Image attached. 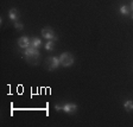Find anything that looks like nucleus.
Here are the masks:
<instances>
[{
    "label": "nucleus",
    "mask_w": 133,
    "mask_h": 127,
    "mask_svg": "<svg viewBox=\"0 0 133 127\" xmlns=\"http://www.w3.org/2000/svg\"><path fill=\"white\" fill-rule=\"evenodd\" d=\"M132 19H133V13H132Z\"/></svg>",
    "instance_id": "14"
},
{
    "label": "nucleus",
    "mask_w": 133,
    "mask_h": 127,
    "mask_svg": "<svg viewBox=\"0 0 133 127\" xmlns=\"http://www.w3.org/2000/svg\"><path fill=\"white\" fill-rule=\"evenodd\" d=\"M54 46H55V42H54V41H48V43L45 44V49H46L48 51L54 50Z\"/></svg>",
    "instance_id": "10"
},
{
    "label": "nucleus",
    "mask_w": 133,
    "mask_h": 127,
    "mask_svg": "<svg viewBox=\"0 0 133 127\" xmlns=\"http://www.w3.org/2000/svg\"><path fill=\"white\" fill-rule=\"evenodd\" d=\"M59 62H61V65L63 66H70L74 63V56L70 52H63L59 56Z\"/></svg>",
    "instance_id": "3"
},
{
    "label": "nucleus",
    "mask_w": 133,
    "mask_h": 127,
    "mask_svg": "<svg viewBox=\"0 0 133 127\" xmlns=\"http://www.w3.org/2000/svg\"><path fill=\"white\" fill-rule=\"evenodd\" d=\"M128 12H130V8H128V6H121L120 7V13L121 14H128Z\"/></svg>",
    "instance_id": "11"
},
{
    "label": "nucleus",
    "mask_w": 133,
    "mask_h": 127,
    "mask_svg": "<svg viewBox=\"0 0 133 127\" xmlns=\"http://www.w3.org/2000/svg\"><path fill=\"white\" fill-rule=\"evenodd\" d=\"M124 107H125L126 111H133V101L132 100H127V101H125Z\"/></svg>",
    "instance_id": "9"
},
{
    "label": "nucleus",
    "mask_w": 133,
    "mask_h": 127,
    "mask_svg": "<svg viewBox=\"0 0 133 127\" xmlns=\"http://www.w3.org/2000/svg\"><path fill=\"white\" fill-rule=\"evenodd\" d=\"M8 17H10V19H11V20L17 22L18 17H19V13H18V11H17L16 8H11V10H10V12H8Z\"/></svg>",
    "instance_id": "7"
},
{
    "label": "nucleus",
    "mask_w": 133,
    "mask_h": 127,
    "mask_svg": "<svg viewBox=\"0 0 133 127\" xmlns=\"http://www.w3.org/2000/svg\"><path fill=\"white\" fill-rule=\"evenodd\" d=\"M31 44V41L28 38V37H20L19 39H18V45H19V48H22V49H26V48H29Z\"/></svg>",
    "instance_id": "6"
},
{
    "label": "nucleus",
    "mask_w": 133,
    "mask_h": 127,
    "mask_svg": "<svg viewBox=\"0 0 133 127\" xmlns=\"http://www.w3.org/2000/svg\"><path fill=\"white\" fill-rule=\"evenodd\" d=\"M132 10H133V1H132Z\"/></svg>",
    "instance_id": "13"
},
{
    "label": "nucleus",
    "mask_w": 133,
    "mask_h": 127,
    "mask_svg": "<svg viewBox=\"0 0 133 127\" xmlns=\"http://www.w3.org/2000/svg\"><path fill=\"white\" fill-rule=\"evenodd\" d=\"M41 44H42L41 39L37 38V37H35V38L31 39V44H30V46H32V48H35V49H37V48L41 46Z\"/></svg>",
    "instance_id": "8"
},
{
    "label": "nucleus",
    "mask_w": 133,
    "mask_h": 127,
    "mask_svg": "<svg viewBox=\"0 0 133 127\" xmlns=\"http://www.w3.org/2000/svg\"><path fill=\"white\" fill-rule=\"evenodd\" d=\"M14 26H16V29H17V30H23V24H22V23H18V22H16V24H14Z\"/></svg>",
    "instance_id": "12"
},
{
    "label": "nucleus",
    "mask_w": 133,
    "mask_h": 127,
    "mask_svg": "<svg viewBox=\"0 0 133 127\" xmlns=\"http://www.w3.org/2000/svg\"><path fill=\"white\" fill-rule=\"evenodd\" d=\"M24 56L30 64H37L39 61V57H41V54H39V51L37 49L29 46L26 49H24Z\"/></svg>",
    "instance_id": "1"
},
{
    "label": "nucleus",
    "mask_w": 133,
    "mask_h": 127,
    "mask_svg": "<svg viewBox=\"0 0 133 127\" xmlns=\"http://www.w3.org/2000/svg\"><path fill=\"white\" fill-rule=\"evenodd\" d=\"M42 36L44 37V38H46L48 41H57V38H56L54 31L51 30L50 28H44L43 29V30H42Z\"/></svg>",
    "instance_id": "5"
},
{
    "label": "nucleus",
    "mask_w": 133,
    "mask_h": 127,
    "mask_svg": "<svg viewBox=\"0 0 133 127\" xmlns=\"http://www.w3.org/2000/svg\"><path fill=\"white\" fill-rule=\"evenodd\" d=\"M46 65L49 70H55L56 68L61 65V62H59V58L58 57H50L46 59Z\"/></svg>",
    "instance_id": "4"
},
{
    "label": "nucleus",
    "mask_w": 133,
    "mask_h": 127,
    "mask_svg": "<svg viewBox=\"0 0 133 127\" xmlns=\"http://www.w3.org/2000/svg\"><path fill=\"white\" fill-rule=\"evenodd\" d=\"M55 109H56V111H63L64 113L71 114V113H75V112H76V109H77V105H75V103H63V105H56L55 106Z\"/></svg>",
    "instance_id": "2"
}]
</instances>
